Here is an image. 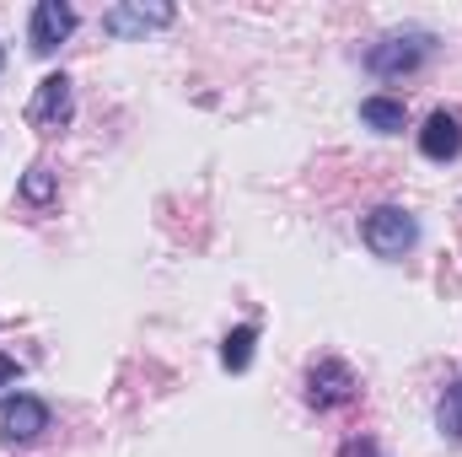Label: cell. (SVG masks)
<instances>
[{
    "mask_svg": "<svg viewBox=\"0 0 462 457\" xmlns=\"http://www.w3.org/2000/svg\"><path fill=\"white\" fill-rule=\"evenodd\" d=\"M430 54H436V33L403 27V33H387V38H376V43L365 49V70L382 76V81H403V76L425 70Z\"/></svg>",
    "mask_w": 462,
    "mask_h": 457,
    "instance_id": "1",
    "label": "cell"
},
{
    "mask_svg": "<svg viewBox=\"0 0 462 457\" xmlns=\"http://www.w3.org/2000/svg\"><path fill=\"white\" fill-rule=\"evenodd\" d=\"M360 237H365V247H371L376 258H403V253H414V242H420V221H414L403 205H376V210L360 221Z\"/></svg>",
    "mask_w": 462,
    "mask_h": 457,
    "instance_id": "2",
    "label": "cell"
},
{
    "mask_svg": "<svg viewBox=\"0 0 462 457\" xmlns=\"http://www.w3.org/2000/svg\"><path fill=\"white\" fill-rule=\"evenodd\" d=\"M70 118H76V87H70V76H65V70H54V76H43V81H38L32 103H27V124H32V129H43V135H60Z\"/></svg>",
    "mask_w": 462,
    "mask_h": 457,
    "instance_id": "3",
    "label": "cell"
},
{
    "mask_svg": "<svg viewBox=\"0 0 462 457\" xmlns=\"http://www.w3.org/2000/svg\"><path fill=\"white\" fill-rule=\"evenodd\" d=\"M355 387H360V382H355V371H349L345 360H334V355H323V360L307 371V404H312V409H323V415L355 404Z\"/></svg>",
    "mask_w": 462,
    "mask_h": 457,
    "instance_id": "4",
    "label": "cell"
},
{
    "mask_svg": "<svg viewBox=\"0 0 462 457\" xmlns=\"http://www.w3.org/2000/svg\"><path fill=\"white\" fill-rule=\"evenodd\" d=\"M70 33H76V5H65V0H38L32 5V22H27L32 54H54Z\"/></svg>",
    "mask_w": 462,
    "mask_h": 457,
    "instance_id": "5",
    "label": "cell"
},
{
    "mask_svg": "<svg viewBox=\"0 0 462 457\" xmlns=\"http://www.w3.org/2000/svg\"><path fill=\"white\" fill-rule=\"evenodd\" d=\"M178 11L167 5V0H134V5H114V11H103V27L118 33V38H134V33H151V27H167Z\"/></svg>",
    "mask_w": 462,
    "mask_h": 457,
    "instance_id": "6",
    "label": "cell"
},
{
    "mask_svg": "<svg viewBox=\"0 0 462 457\" xmlns=\"http://www.w3.org/2000/svg\"><path fill=\"white\" fill-rule=\"evenodd\" d=\"M43 431H49V404H43V398H27V393H22V398L5 404V415H0V436H5L11 447H16V442H38Z\"/></svg>",
    "mask_w": 462,
    "mask_h": 457,
    "instance_id": "7",
    "label": "cell"
},
{
    "mask_svg": "<svg viewBox=\"0 0 462 457\" xmlns=\"http://www.w3.org/2000/svg\"><path fill=\"white\" fill-rule=\"evenodd\" d=\"M420 151H425L430 162H452V156H462V114L436 108V114L425 118V129H420Z\"/></svg>",
    "mask_w": 462,
    "mask_h": 457,
    "instance_id": "8",
    "label": "cell"
},
{
    "mask_svg": "<svg viewBox=\"0 0 462 457\" xmlns=\"http://www.w3.org/2000/svg\"><path fill=\"white\" fill-rule=\"evenodd\" d=\"M403 118H409V108H403V98H360V124H371L376 135H398L403 129Z\"/></svg>",
    "mask_w": 462,
    "mask_h": 457,
    "instance_id": "9",
    "label": "cell"
},
{
    "mask_svg": "<svg viewBox=\"0 0 462 457\" xmlns=\"http://www.w3.org/2000/svg\"><path fill=\"white\" fill-rule=\"evenodd\" d=\"M253 350H258V329H253V323L231 329L226 340H221V366H226V371H247V366H253Z\"/></svg>",
    "mask_w": 462,
    "mask_h": 457,
    "instance_id": "10",
    "label": "cell"
},
{
    "mask_svg": "<svg viewBox=\"0 0 462 457\" xmlns=\"http://www.w3.org/2000/svg\"><path fill=\"white\" fill-rule=\"evenodd\" d=\"M436 425H441L447 442H462V377L441 393V404H436Z\"/></svg>",
    "mask_w": 462,
    "mask_h": 457,
    "instance_id": "11",
    "label": "cell"
},
{
    "mask_svg": "<svg viewBox=\"0 0 462 457\" xmlns=\"http://www.w3.org/2000/svg\"><path fill=\"white\" fill-rule=\"evenodd\" d=\"M22 200L27 205H49L54 200V173L38 162V167H27V178H22Z\"/></svg>",
    "mask_w": 462,
    "mask_h": 457,
    "instance_id": "12",
    "label": "cell"
},
{
    "mask_svg": "<svg viewBox=\"0 0 462 457\" xmlns=\"http://www.w3.org/2000/svg\"><path fill=\"white\" fill-rule=\"evenodd\" d=\"M11 382H16V360H11V355H0V393H5Z\"/></svg>",
    "mask_w": 462,
    "mask_h": 457,
    "instance_id": "13",
    "label": "cell"
},
{
    "mask_svg": "<svg viewBox=\"0 0 462 457\" xmlns=\"http://www.w3.org/2000/svg\"><path fill=\"white\" fill-rule=\"evenodd\" d=\"M0 70H5V49H0Z\"/></svg>",
    "mask_w": 462,
    "mask_h": 457,
    "instance_id": "14",
    "label": "cell"
}]
</instances>
